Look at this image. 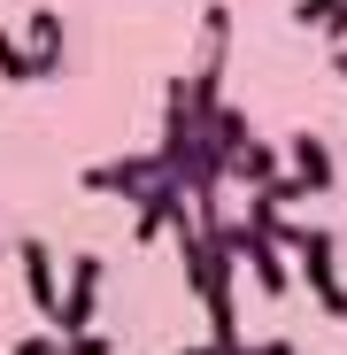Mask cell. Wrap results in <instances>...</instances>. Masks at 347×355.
Here are the masks:
<instances>
[{
    "instance_id": "2",
    "label": "cell",
    "mask_w": 347,
    "mask_h": 355,
    "mask_svg": "<svg viewBox=\"0 0 347 355\" xmlns=\"http://www.w3.org/2000/svg\"><path fill=\"white\" fill-rule=\"evenodd\" d=\"M170 240H178V263H186V286L201 293V309L231 302V270H240V263H231V248H216L201 224H178Z\"/></svg>"
},
{
    "instance_id": "6",
    "label": "cell",
    "mask_w": 347,
    "mask_h": 355,
    "mask_svg": "<svg viewBox=\"0 0 347 355\" xmlns=\"http://www.w3.org/2000/svg\"><path fill=\"white\" fill-rule=\"evenodd\" d=\"M16 270H24L31 309L54 324V317H62V270H54V248H46V240H16Z\"/></svg>"
},
{
    "instance_id": "1",
    "label": "cell",
    "mask_w": 347,
    "mask_h": 355,
    "mask_svg": "<svg viewBox=\"0 0 347 355\" xmlns=\"http://www.w3.org/2000/svg\"><path fill=\"white\" fill-rule=\"evenodd\" d=\"M278 248H285V263H294V278H309V293L324 302V317L339 309V240L324 224H278Z\"/></svg>"
},
{
    "instance_id": "11",
    "label": "cell",
    "mask_w": 347,
    "mask_h": 355,
    "mask_svg": "<svg viewBox=\"0 0 347 355\" xmlns=\"http://www.w3.org/2000/svg\"><path fill=\"white\" fill-rule=\"evenodd\" d=\"M216 108H224V62H201V70L186 78V116H193V124H208Z\"/></svg>"
},
{
    "instance_id": "4",
    "label": "cell",
    "mask_w": 347,
    "mask_h": 355,
    "mask_svg": "<svg viewBox=\"0 0 347 355\" xmlns=\"http://www.w3.org/2000/svg\"><path fill=\"white\" fill-rule=\"evenodd\" d=\"M100 286H108V263H100V255H78V263H70V286H62V317H54V332H62V340L93 332Z\"/></svg>"
},
{
    "instance_id": "8",
    "label": "cell",
    "mask_w": 347,
    "mask_h": 355,
    "mask_svg": "<svg viewBox=\"0 0 347 355\" xmlns=\"http://www.w3.org/2000/svg\"><path fill=\"white\" fill-rule=\"evenodd\" d=\"M224 178H240V186H247V193H270V186H278V178H285V147H270V139H247L240 155H231V162H224Z\"/></svg>"
},
{
    "instance_id": "12",
    "label": "cell",
    "mask_w": 347,
    "mask_h": 355,
    "mask_svg": "<svg viewBox=\"0 0 347 355\" xmlns=\"http://www.w3.org/2000/svg\"><path fill=\"white\" fill-rule=\"evenodd\" d=\"M294 24L301 31H324L332 46H347V0H294Z\"/></svg>"
},
{
    "instance_id": "19",
    "label": "cell",
    "mask_w": 347,
    "mask_h": 355,
    "mask_svg": "<svg viewBox=\"0 0 347 355\" xmlns=\"http://www.w3.org/2000/svg\"><path fill=\"white\" fill-rule=\"evenodd\" d=\"M178 355H247V347H208V340H201V347H178Z\"/></svg>"
},
{
    "instance_id": "15",
    "label": "cell",
    "mask_w": 347,
    "mask_h": 355,
    "mask_svg": "<svg viewBox=\"0 0 347 355\" xmlns=\"http://www.w3.org/2000/svg\"><path fill=\"white\" fill-rule=\"evenodd\" d=\"M62 355H116V340L108 332H78V340H62Z\"/></svg>"
},
{
    "instance_id": "13",
    "label": "cell",
    "mask_w": 347,
    "mask_h": 355,
    "mask_svg": "<svg viewBox=\"0 0 347 355\" xmlns=\"http://www.w3.org/2000/svg\"><path fill=\"white\" fill-rule=\"evenodd\" d=\"M0 78H8V85H39V78H46V70L31 62V46L8 39V31H0Z\"/></svg>"
},
{
    "instance_id": "10",
    "label": "cell",
    "mask_w": 347,
    "mask_h": 355,
    "mask_svg": "<svg viewBox=\"0 0 347 355\" xmlns=\"http://www.w3.org/2000/svg\"><path fill=\"white\" fill-rule=\"evenodd\" d=\"M24 24H31V39H24L31 62H39V70H62V8H31Z\"/></svg>"
},
{
    "instance_id": "7",
    "label": "cell",
    "mask_w": 347,
    "mask_h": 355,
    "mask_svg": "<svg viewBox=\"0 0 347 355\" xmlns=\"http://www.w3.org/2000/svg\"><path fill=\"white\" fill-rule=\"evenodd\" d=\"M285 178H301L309 193H332L339 186V162H332V147L317 132H294V139H285Z\"/></svg>"
},
{
    "instance_id": "20",
    "label": "cell",
    "mask_w": 347,
    "mask_h": 355,
    "mask_svg": "<svg viewBox=\"0 0 347 355\" xmlns=\"http://www.w3.org/2000/svg\"><path fill=\"white\" fill-rule=\"evenodd\" d=\"M332 70H339V78H347V46H332Z\"/></svg>"
},
{
    "instance_id": "5",
    "label": "cell",
    "mask_w": 347,
    "mask_h": 355,
    "mask_svg": "<svg viewBox=\"0 0 347 355\" xmlns=\"http://www.w3.org/2000/svg\"><path fill=\"white\" fill-rule=\"evenodd\" d=\"M154 178H162L154 155H100V162H85V193H108V201L124 193V201H139Z\"/></svg>"
},
{
    "instance_id": "9",
    "label": "cell",
    "mask_w": 347,
    "mask_h": 355,
    "mask_svg": "<svg viewBox=\"0 0 347 355\" xmlns=\"http://www.w3.org/2000/svg\"><path fill=\"white\" fill-rule=\"evenodd\" d=\"M240 263L255 270V293H270V302H285V293H294V263H285V248H278V240H255V232H247Z\"/></svg>"
},
{
    "instance_id": "21",
    "label": "cell",
    "mask_w": 347,
    "mask_h": 355,
    "mask_svg": "<svg viewBox=\"0 0 347 355\" xmlns=\"http://www.w3.org/2000/svg\"><path fill=\"white\" fill-rule=\"evenodd\" d=\"M332 317H339V324H347V293H339V309H332Z\"/></svg>"
},
{
    "instance_id": "18",
    "label": "cell",
    "mask_w": 347,
    "mask_h": 355,
    "mask_svg": "<svg viewBox=\"0 0 347 355\" xmlns=\"http://www.w3.org/2000/svg\"><path fill=\"white\" fill-rule=\"evenodd\" d=\"M247 355H294V340H263V347H247Z\"/></svg>"
},
{
    "instance_id": "16",
    "label": "cell",
    "mask_w": 347,
    "mask_h": 355,
    "mask_svg": "<svg viewBox=\"0 0 347 355\" xmlns=\"http://www.w3.org/2000/svg\"><path fill=\"white\" fill-rule=\"evenodd\" d=\"M16 355H62V340H54V332H24Z\"/></svg>"
},
{
    "instance_id": "3",
    "label": "cell",
    "mask_w": 347,
    "mask_h": 355,
    "mask_svg": "<svg viewBox=\"0 0 347 355\" xmlns=\"http://www.w3.org/2000/svg\"><path fill=\"white\" fill-rule=\"evenodd\" d=\"M193 224V193L178 186V178H154V186L132 201V240H162V232Z\"/></svg>"
},
{
    "instance_id": "14",
    "label": "cell",
    "mask_w": 347,
    "mask_h": 355,
    "mask_svg": "<svg viewBox=\"0 0 347 355\" xmlns=\"http://www.w3.org/2000/svg\"><path fill=\"white\" fill-rule=\"evenodd\" d=\"M201 39H208V62H224V46H231V8H224V0L201 8Z\"/></svg>"
},
{
    "instance_id": "17",
    "label": "cell",
    "mask_w": 347,
    "mask_h": 355,
    "mask_svg": "<svg viewBox=\"0 0 347 355\" xmlns=\"http://www.w3.org/2000/svg\"><path fill=\"white\" fill-rule=\"evenodd\" d=\"M270 201H278V209H294V201H309V186H301V178H278V186H270Z\"/></svg>"
}]
</instances>
